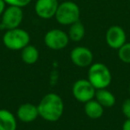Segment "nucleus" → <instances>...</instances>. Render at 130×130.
Masks as SVG:
<instances>
[{"label": "nucleus", "instance_id": "15", "mask_svg": "<svg viewBox=\"0 0 130 130\" xmlns=\"http://www.w3.org/2000/svg\"><path fill=\"white\" fill-rule=\"evenodd\" d=\"M21 58L22 61L26 64L32 65L35 64L38 61L39 58V52L36 46L29 44L23 49L21 50Z\"/></svg>", "mask_w": 130, "mask_h": 130}, {"label": "nucleus", "instance_id": "2", "mask_svg": "<svg viewBox=\"0 0 130 130\" xmlns=\"http://www.w3.org/2000/svg\"><path fill=\"white\" fill-rule=\"evenodd\" d=\"M87 79L96 90L107 88L111 83V72L105 64L94 62L89 66Z\"/></svg>", "mask_w": 130, "mask_h": 130}, {"label": "nucleus", "instance_id": "10", "mask_svg": "<svg viewBox=\"0 0 130 130\" xmlns=\"http://www.w3.org/2000/svg\"><path fill=\"white\" fill-rule=\"evenodd\" d=\"M59 0H37L34 6L36 14L44 20L54 18L59 6Z\"/></svg>", "mask_w": 130, "mask_h": 130}, {"label": "nucleus", "instance_id": "20", "mask_svg": "<svg viewBox=\"0 0 130 130\" xmlns=\"http://www.w3.org/2000/svg\"><path fill=\"white\" fill-rule=\"evenodd\" d=\"M122 130H130V119H126L122 125Z\"/></svg>", "mask_w": 130, "mask_h": 130}, {"label": "nucleus", "instance_id": "11", "mask_svg": "<svg viewBox=\"0 0 130 130\" xmlns=\"http://www.w3.org/2000/svg\"><path fill=\"white\" fill-rule=\"evenodd\" d=\"M16 116L19 120L23 123L33 122L39 117L38 106L31 103H22L17 109Z\"/></svg>", "mask_w": 130, "mask_h": 130}, {"label": "nucleus", "instance_id": "7", "mask_svg": "<svg viewBox=\"0 0 130 130\" xmlns=\"http://www.w3.org/2000/svg\"><path fill=\"white\" fill-rule=\"evenodd\" d=\"M45 45L51 50H61L67 46L70 42L68 34L62 29H52L45 33L44 37Z\"/></svg>", "mask_w": 130, "mask_h": 130}, {"label": "nucleus", "instance_id": "19", "mask_svg": "<svg viewBox=\"0 0 130 130\" xmlns=\"http://www.w3.org/2000/svg\"><path fill=\"white\" fill-rule=\"evenodd\" d=\"M121 111L126 119H130V98H127L123 102L121 105Z\"/></svg>", "mask_w": 130, "mask_h": 130}, {"label": "nucleus", "instance_id": "21", "mask_svg": "<svg viewBox=\"0 0 130 130\" xmlns=\"http://www.w3.org/2000/svg\"><path fill=\"white\" fill-rule=\"evenodd\" d=\"M6 8V4L4 0H0V17L2 16L3 13L5 12Z\"/></svg>", "mask_w": 130, "mask_h": 130}, {"label": "nucleus", "instance_id": "17", "mask_svg": "<svg viewBox=\"0 0 130 130\" xmlns=\"http://www.w3.org/2000/svg\"><path fill=\"white\" fill-rule=\"evenodd\" d=\"M118 57L122 62L130 63V42H126L118 49Z\"/></svg>", "mask_w": 130, "mask_h": 130}, {"label": "nucleus", "instance_id": "6", "mask_svg": "<svg viewBox=\"0 0 130 130\" xmlns=\"http://www.w3.org/2000/svg\"><path fill=\"white\" fill-rule=\"evenodd\" d=\"M95 92L96 89L87 78L78 79L72 86V94L79 103H86L90 100L94 99Z\"/></svg>", "mask_w": 130, "mask_h": 130}, {"label": "nucleus", "instance_id": "13", "mask_svg": "<svg viewBox=\"0 0 130 130\" xmlns=\"http://www.w3.org/2000/svg\"><path fill=\"white\" fill-rule=\"evenodd\" d=\"M94 99L103 107V108H110L116 103V97L107 88L97 89L94 95Z\"/></svg>", "mask_w": 130, "mask_h": 130}, {"label": "nucleus", "instance_id": "12", "mask_svg": "<svg viewBox=\"0 0 130 130\" xmlns=\"http://www.w3.org/2000/svg\"><path fill=\"white\" fill-rule=\"evenodd\" d=\"M17 119L10 110L0 109V130H16Z\"/></svg>", "mask_w": 130, "mask_h": 130}, {"label": "nucleus", "instance_id": "18", "mask_svg": "<svg viewBox=\"0 0 130 130\" xmlns=\"http://www.w3.org/2000/svg\"><path fill=\"white\" fill-rule=\"evenodd\" d=\"M4 1L8 6H17V7H21V8H23L25 6H27L31 2V0H4Z\"/></svg>", "mask_w": 130, "mask_h": 130}, {"label": "nucleus", "instance_id": "23", "mask_svg": "<svg viewBox=\"0 0 130 130\" xmlns=\"http://www.w3.org/2000/svg\"><path fill=\"white\" fill-rule=\"evenodd\" d=\"M59 1H61V2H62V1H67V0H59Z\"/></svg>", "mask_w": 130, "mask_h": 130}, {"label": "nucleus", "instance_id": "1", "mask_svg": "<svg viewBox=\"0 0 130 130\" xmlns=\"http://www.w3.org/2000/svg\"><path fill=\"white\" fill-rule=\"evenodd\" d=\"M39 117L48 122H56L61 118L64 111V103L56 93H48L38 103Z\"/></svg>", "mask_w": 130, "mask_h": 130}, {"label": "nucleus", "instance_id": "22", "mask_svg": "<svg viewBox=\"0 0 130 130\" xmlns=\"http://www.w3.org/2000/svg\"><path fill=\"white\" fill-rule=\"evenodd\" d=\"M128 92H129V94H130V85H129V88H128Z\"/></svg>", "mask_w": 130, "mask_h": 130}, {"label": "nucleus", "instance_id": "5", "mask_svg": "<svg viewBox=\"0 0 130 130\" xmlns=\"http://www.w3.org/2000/svg\"><path fill=\"white\" fill-rule=\"evenodd\" d=\"M23 21L22 8L17 6H8L1 16L0 29L8 30L19 28Z\"/></svg>", "mask_w": 130, "mask_h": 130}, {"label": "nucleus", "instance_id": "16", "mask_svg": "<svg viewBox=\"0 0 130 130\" xmlns=\"http://www.w3.org/2000/svg\"><path fill=\"white\" fill-rule=\"evenodd\" d=\"M67 34L69 36L70 40L73 42H79L85 37L86 28L80 21H78L69 26V30Z\"/></svg>", "mask_w": 130, "mask_h": 130}, {"label": "nucleus", "instance_id": "3", "mask_svg": "<svg viewBox=\"0 0 130 130\" xmlns=\"http://www.w3.org/2000/svg\"><path fill=\"white\" fill-rule=\"evenodd\" d=\"M56 22L63 26H70L79 21L80 8L73 1H62L58 6L57 11L54 15Z\"/></svg>", "mask_w": 130, "mask_h": 130}, {"label": "nucleus", "instance_id": "8", "mask_svg": "<svg viewBox=\"0 0 130 130\" xmlns=\"http://www.w3.org/2000/svg\"><path fill=\"white\" fill-rule=\"evenodd\" d=\"M70 58L74 65L79 68H87L93 63L94 54L86 46H76L71 51Z\"/></svg>", "mask_w": 130, "mask_h": 130}, {"label": "nucleus", "instance_id": "4", "mask_svg": "<svg viewBox=\"0 0 130 130\" xmlns=\"http://www.w3.org/2000/svg\"><path fill=\"white\" fill-rule=\"evenodd\" d=\"M3 44L7 49L21 51L30 42V36L25 29L20 27L6 30L3 35Z\"/></svg>", "mask_w": 130, "mask_h": 130}, {"label": "nucleus", "instance_id": "14", "mask_svg": "<svg viewBox=\"0 0 130 130\" xmlns=\"http://www.w3.org/2000/svg\"><path fill=\"white\" fill-rule=\"evenodd\" d=\"M84 111L86 115L91 119H98L103 117L104 108L95 99L87 102L84 105Z\"/></svg>", "mask_w": 130, "mask_h": 130}, {"label": "nucleus", "instance_id": "9", "mask_svg": "<svg viewBox=\"0 0 130 130\" xmlns=\"http://www.w3.org/2000/svg\"><path fill=\"white\" fill-rule=\"evenodd\" d=\"M105 41L109 47L118 50L126 42V31L119 25L110 26L105 33Z\"/></svg>", "mask_w": 130, "mask_h": 130}]
</instances>
